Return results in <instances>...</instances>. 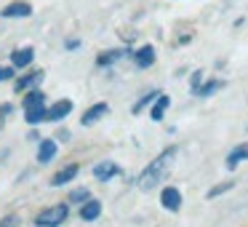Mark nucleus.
Wrapping results in <instances>:
<instances>
[{
    "label": "nucleus",
    "mask_w": 248,
    "mask_h": 227,
    "mask_svg": "<svg viewBox=\"0 0 248 227\" xmlns=\"http://www.w3.org/2000/svg\"><path fill=\"white\" fill-rule=\"evenodd\" d=\"M176 152H179V147H176V145L166 147V150H163L160 155H157L155 161H152L150 166H147L144 171L139 174L136 184H139L141 193H150V190H155L157 184H160L163 179L168 177V171H171V163H173V158H176Z\"/></svg>",
    "instance_id": "obj_1"
},
{
    "label": "nucleus",
    "mask_w": 248,
    "mask_h": 227,
    "mask_svg": "<svg viewBox=\"0 0 248 227\" xmlns=\"http://www.w3.org/2000/svg\"><path fill=\"white\" fill-rule=\"evenodd\" d=\"M70 219V203H54V206H46L43 211H38L35 216V227H62L64 222Z\"/></svg>",
    "instance_id": "obj_2"
},
{
    "label": "nucleus",
    "mask_w": 248,
    "mask_h": 227,
    "mask_svg": "<svg viewBox=\"0 0 248 227\" xmlns=\"http://www.w3.org/2000/svg\"><path fill=\"white\" fill-rule=\"evenodd\" d=\"M32 16V3L27 0H14L0 8V19H30Z\"/></svg>",
    "instance_id": "obj_3"
},
{
    "label": "nucleus",
    "mask_w": 248,
    "mask_h": 227,
    "mask_svg": "<svg viewBox=\"0 0 248 227\" xmlns=\"http://www.w3.org/2000/svg\"><path fill=\"white\" fill-rule=\"evenodd\" d=\"M43 78H46V72H43V70L24 72L22 78H16V81H14V91H16V94H27V91H32V88H38L40 83H43Z\"/></svg>",
    "instance_id": "obj_4"
},
{
    "label": "nucleus",
    "mask_w": 248,
    "mask_h": 227,
    "mask_svg": "<svg viewBox=\"0 0 248 227\" xmlns=\"http://www.w3.org/2000/svg\"><path fill=\"white\" fill-rule=\"evenodd\" d=\"M131 59H134V65L139 67V70H150V67L155 65V59H157V51H155V46H152V43H144L141 49L134 51Z\"/></svg>",
    "instance_id": "obj_5"
},
{
    "label": "nucleus",
    "mask_w": 248,
    "mask_h": 227,
    "mask_svg": "<svg viewBox=\"0 0 248 227\" xmlns=\"http://www.w3.org/2000/svg\"><path fill=\"white\" fill-rule=\"evenodd\" d=\"M160 206L166 211H179L182 209V190L173 187V184H166L160 190Z\"/></svg>",
    "instance_id": "obj_6"
},
{
    "label": "nucleus",
    "mask_w": 248,
    "mask_h": 227,
    "mask_svg": "<svg viewBox=\"0 0 248 227\" xmlns=\"http://www.w3.org/2000/svg\"><path fill=\"white\" fill-rule=\"evenodd\" d=\"M120 174H123V168L115 161H102V163L93 166V179H96V182H109V179L120 177Z\"/></svg>",
    "instance_id": "obj_7"
},
{
    "label": "nucleus",
    "mask_w": 248,
    "mask_h": 227,
    "mask_svg": "<svg viewBox=\"0 0 248 227\" xmlns=\"http://www.w3.org/2000/svg\"><path fill=\"white\" fill-rule=\"evenodd\" d=\"M8 59H11V67H16V70H27V67L32 65V59H35V49H32V46L14 49Z\"/></svg>",
    "instance_id": "obj_8"
},
{
    "label": "nucleus",
    "mask_w": 248,
    "mask_h": 227,
    "mask_svg": "<svg viewBox=\"0 0 248 227\" xmlns=\"http://www.w3.org/2000/svg\"><path fill=\"white\" fill-rule=\"evenodd\" d=\"M125 56H134V51H131V49H109V51H102V54L96 56V67H112V65H118L120 59H125Z\"/></svg>",
    "instance_id": "obj_9"
},
{
    "label": "nucleus",
    "mask_w": 248,
    "mask_h": 227,
    "mask_svg": "<svg viewBox=\"0 0 248 227\" xmlns=\"http://www.w3.org/2000/svg\"><path fill=\"white\" fill-rule=\"evenodd\" d=\"M107 115H109V104L107 102H96V104H91V107L83 113L80 123L83 126H93V123H99L102 118H107Z\"/></svg>",
    "instance_id": "obj_10"
},
{
    "label": "nucleus",
    "mask_w": 248,
    "mask_h": 227,
    "mask_svg": "<svg viewBox=\"0 0 248 227\" xmlns=\"http://www.w3.org/2000/svg\"><path fill=\"white\" fill-rule=\"evenodd\" d=\"M78 174H80V166H78V163H67L64 168H59V171L51 177V187H64V184H70Z\"/></svg>",
    "instance_id": "obj_11"
},
{
    "label": "nucleus",
    "mask_w": 248,
    "mask_h": 227,
    "mask_svg": "<svg viewBox=\"0 0 248 227\" xmlns=\"http://www.w3.org/2000/svg\"><path fill=\"white\" fill-rule=\"evenodd\" d=\"M72 107H75L72 99H59V102H54L48 107V123H62V120L72 113Z\"/></svg>",
    "instance_id": "obj_12"
},
{
    "label": "nucleus",
    "mask_w": 248,
    "mask_h": 227,
    "mask_svg": "<svg viewBox=\"0 0 248 227\" xmlns=\"http://www.w3.org/2000/svg\"><path fill=\"white\" fill-rule=\"evenodd\" d=\"M59 152V142L56 139H40L38 142V163H51Z\"/></svg>",
    "instance_id": "obj_13"
},
{
    "label": "nucleus",
    "mask_w": 248,
    "mask_h": 227,
    "mask_svg": "<svg viewBox=\"0 0 248 227\" xmlns=\"http://www.w3.org/2000/svg\"><path fill=\"white\" fill-rule=\"evenodd\" d=\"M99 216H102V200L91 198V200H86V203L80 206V219L83 222H96Z\"/></svg>",
    "instance_id": "obj_14"
},
{
    "label": "nucleus",
    "mask_w": 248,
    "mask_h": 227,
    "mask_svg": "<svg viewBox=\"0 0 248 227\" xmlns=\"http://www.w3.org/2000/svg\"><path fill=\"white\" fill-rule=\"evenodd\" d=\"M243 161H248V145H237V147H232L230 155H227V161H224V166L230 168V171H235V168L240 166Z\"/></svg>",
    "instance_id": "obj_15"
},
{
    "label": "nucleus",
    "mask_w": 248,
    "mask_h": 227,
    "mask_svg": "<svg viewBox=\"0 0 248 227\" xmlns=\"http://www.w3.org/2000/svg\"><path fill=\"white\" fill-rule=\"evenodd\" d=\"M168 107H171V97H168V94H160V97H157V102L150 107V118L155 120V123H160V120L166 118V110Z\"/></svg>",
    "instance_id": "obj_16"
},
{
    "label": "nucleus",
    "mask_w": 248,
    "mask_h": 227,
    "mask_svg": "<svg viewBox=\"0 0 248 227\" xmlns=\"http://www.w3.org/2000/svg\"><path fill=\"white\" fill-rule=\"evenodd\" d=\"M24 120L30 126H40V123H48V107L40 104V107H32V110H24Z\"/></svg>",
    "instance_id": "obj_17"
},
{
    "label": "nucleus",
    "mask_w": 248,
    "mask_h": 227,
    "mask_svg": "<svg viewBox=\"0 0 248 227\" xmlns=\"http://www.w3.org/2000/svg\"><path fill=\"white\" fill-rule=\"evenodd\" d=\"M40 104H46V94L40 91V88H32V91L24 94L22 110H32V107H40Z\"/></svg>",
    "instance_id": "obj_18"
},
{
    "label": "nucleus",
    "mask_w": 248,
    "mask_h": 227,
    "mask_svg": "<svg viewBox=\"0 0 248 227\" xmlns=\"http://www.w3.org/2000/svg\"><path fill=\"white\" fill-rule=\"evenodd\" d=\"M224 88V81H219V78H211V81H205L203 86H200V91L195 94L198 99H208V97H214L216 91H221Z\"/></svg>",
    "instance_id": "obj_19"
},
{
    "label": "nucleus",
    "mask_w": 248,
    "mask_h": 227,
    "mask_svg": "<svg viewBox=\"0 0 248 227\" xmlns=\"http://www.w3.org/2000/svg\"><path fill=\"white\" fill-rule=\"evenodd\" d=\"M160 94H163V91H157V88H152V91H147L144 97H139V102H136L134 107H131V113H134V115H139L144 107H152V104L157 102V97H160Z\"/></svg>",
    "instance_id": "obj_20"
},
{
    "label": "nucleus",
    "mask_w": 248,
    "mask_h": 227,
    "mask_svg": "<svg viewBox=\"0 0 248 227\" xmlns=\"http://www.w3.org/2000/svg\"><path fill=\"white\" fill-rule=\"evenodd\" d=\"M86 200H91V190L88 187H75V190H70V195H67V203L70 206H83Z\"/></svg>",
    "instance_id": "obj_21"
},
{
    "label": "nucleus",
    "mask_w": 248,
    "mask_h": 227,
    "mask_svg": "<svg viewBox=\"0 0 248 227\" xmlns=\"http://www.w3.org/2000/svg\"><path fill=\"white\" fill-rule=\"evenodd\" d=\"M232 187H235V182H232V179H230V182H221V184H216V187H211L208 193H205V198H208V200H214V198H219V195L230 193Z\"/></svg>",
    "instance_id": "obj_22"
},
{
    "label": "nucleus",
    "mask_w": 248,
    "mask_h": 227,
    "mask_svg": "<svg viewBox=\"0 0 248 227\" xmlns=\"http://www.w3.org/2000/svg\"><path fill=\"white\" fill-rule=\"evenodd\" d=\"M0 227H22V216L16 211H11V214H6L0 219Z\"/></svg>",
    "instance_id": "obj_23"
},
{
    "label": "nucleus",
    "mask_w": 248,
    "mask_h": 227,
    "mask_svg": "<svg viewBox=\"0 0 248 227\" xmlns=\"http://www.w3.org/2000/svg\"><path fill=\"white\" fill-rule=\"evenodd\" d=\"M203 83H205V81H203V70H195V72H192V78H189V91L198 94Z\"/></svg>",
    "instance_id": "obj_24"
},
{
    "label": "nucleus",
    "mask_w": 248,
    "mask_h": 227,
    "mask_svg": "<svg viewBox=\"0 0 248 227\" xmlns=\"http://www.w3.org/2000/svg\"><path fill=\"white\" fill-rule=\"evenodd\" d=\"M11 78H16V67H11V65H6V67H0V83H6V81H11Z\"/></svg>",
    "instance_id": "obj_25"
},
{
    "label": "nucleus",
    "mask_w": 248,
    "mask_h": 227,
    "mask_svg": "<svg viewBox=\"0 0 248 227\" xmlns=\"http://www.w3.org/2000/svg\"><path fill=\"white\" fill-rule=\"evenodd\" d=\"M64 49H67V51L80 49V38H67V40H64Z\"/></svg>",
    "instance_id": "obj_26"
},
{
    "label": "nucleus",
    "mask_w": 248,
    "mask_h": 227,
    "mask_svg": "<svg viewBox=\"0 0 248 227\" xmlns=\"http://www.w3.org/2000/svg\"><path fill=\"white\" fill-rule=\"evenodd\" d=\"M11 113H14V104H0V120L8 118Z\"/></svg>",
    "instance_id": "obj_27"
},
{
    "label": "nucleus",
    "mask_w": 248,
    "mask_h": 227,
    "mask_svg": "<svg viewBox=\"0 0 248 227\" xmlns=\"http://www.w3.org/2000/svg\"><path fill=\"white\" fill-rule=\"evenodd\" d=\"M59 139H70V131H67V129L59 131V134H56V142H59Z\"/></svg>",
    "instance_id": "obj_28"
}]
</instances>
